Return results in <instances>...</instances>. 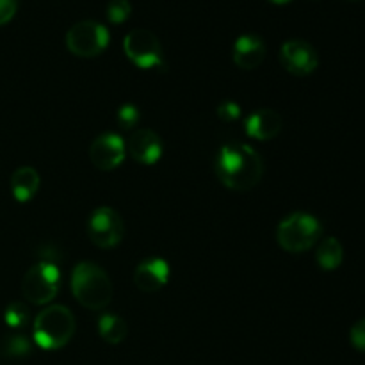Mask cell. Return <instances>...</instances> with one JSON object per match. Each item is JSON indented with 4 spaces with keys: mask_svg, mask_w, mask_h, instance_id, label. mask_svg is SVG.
<instances>
[{
    "mask_svg": "<svg viewBox=\"0 0 365 365\" xmlns=\"http://www.w3.org/2000/svg\"><path fill=\"white\" fill-rule=\"evenodd\" d=\"M266 43L257 34H242L235 39L232 57L241 70H255L266 59Z\"/></svg>",
    "mask_w": 365,
    "mask_h": 365,
    "instance_id": "4fadbf2b",
    "label": "cell"
},
{
    "mask_svg": "<svg viewBox=\"0 0 365 365\" xmlns=\"http://www.w3.org/2000/svg\"><path fill=\"white\" fill-rule=\"evenodd\" d=\"M98 334L107 344H120L127 337V323L116 314H102L98 319Z\"/></svg>",
    "mask_w": 365,
    "mask_h": 365,
    "instance_id": "e0dca14e",
    "label": "cell"
},
{
    "mask_svg": "<svg viewBox=\"0 0 365 365\" xmlns=\"http://www.w3.org/2000/svg\"><path fill=\"white\" fill-rule=\"evenodd\" d=\"M89 241L102 250L114 248L125 235V223L120 214L110 207H98L93 210L86 225Z\"/></svg>",
    "mask_w": 365,
    "mask_h": 365,
    "instance_id": "ba28073f",
    "label": "cell"
},
{
    "mask_svg": "<svg viewBox=\"0 0 365 365\" xmlns=\"http://www.w3.org/2000/svg\"><path fill=\"white\" fill-rule=\"evenodd\" d=\"M316 260L319 264L321 269L324 271H334L344 260V248H342L341 241L335 237H327L321 241V245L317 246L316 252Z\"/></svg>",
    "mask_w": 365,
    "mask_h": 365,
    "instance_id": "2e32d148",
    "label": "cell"
},
{
    "mask_svg": "<svg viewBox=\"0 0 365 365\" xmlns=\"http://www.w3.org/2000/svg\"><path fill=\"white\" fill-rule=\"evenodd\" d=\"M170 280V264L160 257L145 259L134 271V284L143 292H157Z\"/></svg>",
    "mask_w": 365,
    "mask_h": 365,
    "instance_id": "7c38bea8",
    "label": "cell"
},
{
    "mask_svg": "<svg viewBox=\"0 0 365 365\" xmlns=\"http://www.w3.org/2000/svg\"><path fill=\"white\" fill-rule=\"evenodd\" d=\"M109 31L106 25L93 20H84L75 24L66 32V46L73 56L91 59L100 56L109 45Z\"/></svg>",
    "mask_w": 365,
    "mask_h": 365,
    "instance_id": "8992f818",
    "label": "cell"
},
{
    "mask_svg": "<svg viewBox=\"0 0 365 365\" xmlns=\"http://www.w3.org/2000/svg\"><path fill=\"white\" fill-rule=\"evenodd\" d=\"M125 56L141 70L163 66V46L159 38L148 29H134L123 39Z\"/></svg>",
    "mask_w": 365,
    "mask_h": 365,
    "instance_id": "52a82bcc",
    "label": "cell"
},
{
    "mask_svg": "<svg viewBox=\"0 0 365 365\" xmlns=\"http://www.w3.org/2000/svg\"><path fill=\"white\" fill-rule=\"evenodd\" d=\"M282 116L273 109H259L246 118V134L255 141H271L282 130Z\"/></svg>",
    "mask_w": 365,
    "mask_h": 365,
    "instance_id": "5bb4252c",
    "label": "cell"
},
{
    "mask_svg": "<svg viewBox=\"0 0 365 365\" xmlns=\"http://www.w3.org/2000/svg\"><path fill=\"white\" fill-rule=\"evenodd\" d=\"M39 184H41V177L38 171L31 166H21L14 170L11 175V192L16 198V202L25 203L31 202L39 191Z\"/></svg>",
    "mask_w": 365,
    "mask_h": 365,
    "instance_id": "9a60e30c",
    "label": "cell"
},
{
    "mask_svg": "<svg viewBox=\"0 0 365 365\" xmlns=\"http://www.w3.org/2000/svg\"><path fill=\"white\" fill-rule=\"evenodd\" d=\"M4 321L13 330H20V328L27 327L29 323V309L20 302H14L7 305L6 312H4Z\"/></svg>",
    "mask_w": 365,
    "mask_h": 365,
    "instance_id": "d6986e66",
    "label": "cell"
},
{
    "mask_svg": "<svg viewBox=\"0 0 365 365\" xmlns=\"http://www.w3.org/2000/svg\"><path fill=\"white\" fill-rule=\"evenodd\" d=\"M18 9V0H0V25L13 20Z\"/></svg>",
    "mask_w": 365,
    "mask_h": 365,
    "instance_id": "cb8c5ba5",
    "label": "cell"
},
{
    "mask_svg": "<svg viewBox=\"0 0 365 365\" xmlns=\"http://www.w3.org/2000/svg\"><path fill=\"white\" fill-rule=\"evenodd\" d=\"M125 146L123 138L116 132H106L98 135L89 146V159L93 166L100 171H113L125 160Z\"/></svg>",
    "mask_w": 365,
    "mask_h": 365,
    "instance_id": "30bf717a",
    "label": "cell"
},
{
    "mask_svg": "<svg viewBox=\"0 0 365 365\" xmlns=\"http://www.w3.org/2000/svg\"><path fill=\"white\" fill-rule=\"evenodd\" d=\"M75 328L77 324L70 309L63 305H48L36 316L32 335L39 348L53 351L64 348L73 339Z\"/></svg>",
    "mask_w": 365,
    "mask_h": 365,
    "instance_id": "3957f363",
    "label": "cell"
},
{
    "mask_svg": "<svg viewBox=\"0 0 365 365\" xmlns=\"http://www.w3.org/2000/svg\"><path fill=\"white\" fill-rule=\"evenodd\" d=\"M128 155L139 164L145 166H152V164L159 163L163 157L164 145L163 139L157 132L150 130V128H139L130 135L127 143Z\"/></svg>",
    "mask_w": 365,
    "mask_h": 365,
    "instance_id": "8fae6325",
    "label": "cell"
},
{
    "mask_svg": "<svg viewBox=\"0 0 365 365\" xmlns=\"http://www.w3.org/2000/svg\"><path fill=\"white\" fill-rule=\"evenodd\" d=\"M349 341L359 351L365 353V319H360L359 323L353 324L351 331H349Z\"/></svg>",
    "mask_w": 365,
    "mask_h": 365,
    "instance_id": "603a6c76",
    "label": "cell"
},
{
    "mask_svg": "<svg viewBox=\"0 0 365 365\" xmlns=\"http://www.w3.org/2000/svg\"><path fill=\"white\" fill-rule=\"evenodd\" d=\"M73 298L88 310H103L113 299V284L106 271L93 262H81L71 271Z\"/></svg>",
    "mask_w": 365,
    "mask_h": 365,
    "instance_id": "7a4b0ae2",
    "label": "cell"
},
{
    "mask_svg": "<svg viewBox=\"0 0 365 365\" xmlns=\"http://www.w3.org/2000/svg\"><path fill=\"white\" fill-rule=\"evenodd\" d=\"M32 353V344L25 335H7L0 341V356L6 360L27 359Z\"/></svg>",
    "mask_w": 365,
    "mask_h": 365,
    "instance_id": "ac0fdd59",
    "label": "cell"
},
{
    "mask_svg": "<svg viewBox=\"0 0 365 365\" xmlns=\"http://www.w3.org/2000/svg\"><path fill=\"white\" fill-rule=\"evenodd\" d=\"M139 120H141V110L134 103H125L118 109L116 123L121 130H132L134 127H138Z\"/></svg>",
    "mask_w": 365,
    "mask_h": 365,
    "instance_id": "44dd1931",
    "label": "cell"
},
{
    "mask_svg": "<svg viewBox=\"0 0 365 365\" xmlns=\"http://www.w3.org/2000/svg\"><path fill=\"white\" fill-rule=\"evenodd\" d=\"M106 14H107V20H109L110 24L114 25L125 24L132 14L130 2H128V0H110V2L107 4Z\"/></svg>",
    "mask_w": 365,
    "mask_h": 365,
    "instance_id": "ffe728a7",
    "label": "cell"
},
{
    "mask_svg": "<svg viewBox=\"0 0 365 365\" xmlns=\"http://www.w3.org/2000/svg\"><path fill=\"white\" fill-rule=\"evenodd\" d=\"M61 289L59 267L52 260H41L25 273L21 294L32 305H48Z\"/></svg>",
    "mask_w": 365,
    "mask_h": 365,
    "instance_id": "5b68a950",
    "label": "cell"
},
{
    "mask_svg": "<svg viewBox=\"0 0 365 365\" xmlns=\"http://www.w3.org/2000/svg\"><path fill=\"white\" fill-rule=\"evenodd\" d=\"M280 63L296 77H307L319 66L317 50L303 39H289L280 48Z\"/></svg>",
    "mask_w": 365,
    "mask_h": 365,
    "instance_id": "9c48e42d",
    "label": "cell"
},
{
    "mask_svg": "<svg viewBox=\"0 0 365 365\" xmlns=\"http://www.w3.org/2000/svg\"><path fill=\"white\" fill-rule=\"evenodd\" d=\"M323 234L321 221L307 212H292L278 223L277 241L285 252L303 253L312 248Z\"/></svg>",
    "mask_w": 365,
    "mask_h": 365,
    "instance_id": "277c9868",
    "label": "cell"
},
{
    "mask_svg": "<svg viewBox=\"0 0 365 365\" xmlns=\"http://www.w3.org/2000/svg\"><path fill=\"white\" fill-rule=\"evenodd\" d=\"M269 2L280 4V6H282V4H289V2H291V0H269Z\"/></svg>",
    "mask_w": 365,
    "mask_h": 365,
    "instance_id": "d4e9b609",
    "label": "cell"
},
{
    "mask_svg": "<svg viewBox=\"0 0 365 365\" xmlns=\"http://www.w3.org/2000/svg\"><path fill=\"white\" fill-rule=\"evenodd\" d=\"M214 171L225 187L246 192L262 180L264 163L253 146L246 143H227L217 152Z\"/></svg>",
    "mask_w": 365,
    "mask_h": 365,
    "instance_id": "6da1fadb",
    "label": "cell"
},
{
    "mask_svg": "<svg viewBox=\"0 0 365 365\" xmlns=\"http://www.w3.org/2000/svg\"><path fill=\"white\" fill-rule=\"evenodd\" d=\"M217 118L225 123H234L241 118V106L234 100H225L217 106Z\"/></svg>",
    "mask_w": 365,
    "mask_h": 365,
    "instance_id": "7402d4cb",
    "label": "cell"
}]
</instances>
